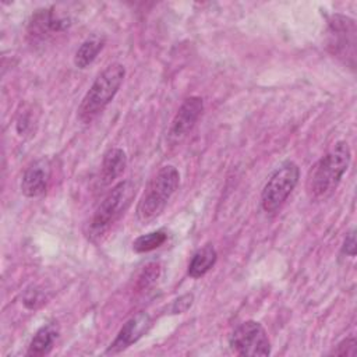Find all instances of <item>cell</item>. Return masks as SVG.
Here are the masks:
<instances>
[{
    "label": "cell",
    "instance_id": "cell-1",
    "mask_svg": "<svg viewBox=\"0 0 357 357\" xmlns=\"http://www.w3.org/2000/svg\"><path fill=\"white\" fill-rule=\"evenodd\" d=\"M351 160V151L346 141H337L315 163L308 174L307 192L311 199H325L337 188Z\"/></svg>",
    "mask_w": 357,
    "mask_h": 357
},
{
    "label": "cell",
    "instance_id": "cell-2",
    "mask_svg": "<svg viewBox=\"0 0 357 357\" xmlns=\"http://www.w3.org/2000/svg\"><path fill=\"white\" fill-rule=\"evenodd\" d=\"M126 77V68L120 63L109 64L92 82L84 95L77 116L81 123H91L113 100Z\"/></svg>",
    "mask_w": 357,
    "mask_h": 357
},
{
    "label": "cell",
    "instance_id": "cell-3",
    "mask_svg": "<svg viewBox=\"0 0 357 357\" xmlns=\"http://www.w3.org/2000/svg\"><path fill=\"white\" fill-rule=\"evenodd\" d=\"M180 184V173L173 165L162 166L148 183L138 205L137 219L146 225L162 215Z\"/></svg>",
    "mask_w": 357,
    "mask_h": 357
},
{
    "label": "cell",
    "instance_id": "cell-4",
    "mask_svg": "<svg viewBox=\"0 0 357 357\" xmlns=\"http://www.w3.org/2000/svg\"><path fill=\"white\" fill-rule=\"evenodd\" d=\"M134 195L135 187L132 181L124 180L117 183L95 209L88 223V237L91 240L100 238L124 213Z\"/></svg>",
    "mask_w": 357,
    "mask_h": 357
},
{
    "label": "cell",
    "instance_id": "cell-5",
    "mask_svg": "<svg viewBox=\"0 0 357 357\" xmlns=\"http://www.w3.org/2000/svg\"><path fill=\"white\" fill-rule=\"evenodd\" d=\"M298 178L300 169L294 162L287 160L282 163L264 185L261 194L262 209L268 213H275L279 211L297 185Z\"/></svg>",
    "mask_w": 357,
    "mask_h": 357
},
{
    "label": "cell",
    "instance_id": "cell-6",
    "mask_svg": "<svg viewBox=\"0 0 357 357\" xmlns=\"http://www.w3.org/2000/svg\"><path fill=\"white\" fill-rule=\"evenodd\" d=\"M356 32L353 18L343 14H332L328 18V50L350 67H354L356 59Z\"/></svg>",
    "mask_w": 357,
    "mask_h": 357
},
{
    "label": "cell",
    "instance_id": "cell-7",
    "mask_svg": "<svg viewBox=\"0 0 357 357\" xmlns=\"http://www.w3.org/2000/svg\"><path fill=\"white\" fill-rule=\"evenodd\" d=\"M231 350L238 356L265 357L271 354V342L265 328L257 321H244L229 336Z\"/></svg>",
    "mask_w": 357,
    "mask_h": 357
},
{
    "label": "cell",
    "instance_id": "cell-8",
    "mask_svg": "<svg viewBox=\"0 0 357 357\" xmlns=\"http://www.w3.org/2000/svg\"><path fill=\"white\" fill-rule=\"evenodd\" d=\"M68 15L59 14L54 8H42L32 14L28 24V35L35 40H45L71 26Z\"/></svg>",
    "mask_w": 357,
    "mask_h": 357
},
{
    "label": "cell",
    "instance_id": "cell-9",
    "mask_svg": "<svg viewBox=\"0 0 357 357\" xmlns=\"http://www.w3.org/2000/svg\"><path fill=\"white\" fill-rule=\"evenodd\" d=\"M204 112V100L199 96H190L184 99L181 106L178 107L177 113L174 114L167 138L170 142L176 144L180 142L183 138L187 137V134L192 130L197 120Z\"/></svg>",
    "mask_w": 357,
    "mask_h": 357
},
{
    "label": "cell",
    "instance_id": "cell-10",
    "mask_svg": "<svg viewBox=\"0 0 357 357\" xmlns=\"http://www.w3.org/2000/svg\"><path fill=\"white\" fill-rule=\"evenodd\" d=\"M152 326V318L146 312H138L131 317L120 328L114 340L109 344L105 354H117L130 347L132 343L138 342Z\"/></svg>",
    "mask_w": 357,
    "mask_h": 357
},
{
    "label": "cell",
    "instance_id": "cell-11",
    "mask_svg": "<svg viewBox=\"0 0 357 357\" xmlns=\"http://www.w3.org/2000/svg\"><path fill=\"white\" fill-rule=\"evenodd\" d=\"M52 177V165L47 158H40L32 162L22 174L21 192L28 198L42 195L49 185Z\"/></svg>",
    "mask_w": 357,
    "mask_h": 357
},
{
    "label": "cell",
    "instance_id": "cell-12",
    "mask_svg": "<svg viewBox=\"0 0 357 357\" xmlns=\"http://www.w3.org/2000/svg\"><path fill=\"white\" fill-rule=\"evenodd\" d=\"M127 167V155L120 148L109 149L102 159L100 165V174H99V184L106 187L112 184L116 178H119Z\"/></svg>",
    "mask_w": 357,
    "mask_h": 357
},
{
    "label": "cell",
    "instance_id": "cell-13",
    "mask_svg": "<svg viewBox=\"0 0 357 357\" xmlns=\"http://www.w3.org/2000/svg\"><path fill=\"white\" fill-rule=\"evenodd\" d=\"M59 333H60V329L56 322H49L42 328H39L29 342L26 356L40 357V356L49 354L53 349L54 342L59 337Z\"/></svg>",
    "mask_w": 357,
    "mask_h": 357
},
{
    "label": "cell",
    "instance_id": "cell-14",
    "mask_svg": "<svg viewBox=\"0 0 357 357\" xmlns=\"http://www.w3.org/2000/svg\"><path fill=\"white\" fill-rule=\"evenodd\" d=\"M218 259V252L212 244H205L204 247L198 248L188 264L187 273L192 279L202 278L205 273H208L213 265L216 264Z\"/></svg>",
    "mask_w": 357,
    "mask_h": 357
},
{
    "label": "cell",
    "instance_id": "cell-15",
    "mask_svg": "<svg viewBox=\"0 0 357 357\" xmlns=\"http://www.w3.org/2000/svg\"><path fill=\"white\" fill-rule=\"evenodd\" d=\"M103 46H105L103 38H100L98 35H92L91 38H86L74 54L75 67L86 68L89 64H92L95 61V59L98 57V54L100 53Z\"/></svg>",
    "mask_w": 357,
    "mask_h": 357
},
{
    "label": "cell",
    "instance_id": "cell-16",
    "mask_svg": "<svg viewBox=\"0 0 357 357\" xmlns=\"http://www.w3.org/2000/svg\"><path fill=\"white\" fill-rule=\"evenodd\" d=\"M167 240V233L165 230H155L146 234H142L139 237H137L132 241V250L138 254L142 252H149L153 251L156 248H159L160 245H163Z\"/></svg>",
    "mask_w": 357,
    "mask_h": 357
},
{
    "label": "cell",
    "instance_id": "cell-17",
    "mask_svg": "<svg viewBox=\"0 0 357 357\" xmlns=\"http://www.w3.org/2000/svg\"><path fill=\"white\" fill-rule=\"evenodd\" d=\"M160 276V264L159 262H149L144 266L141 273L138 275L135 287L138 290H145L152 286Z\"/></svg>",
    "mask_w": 357,
    "mask_h": 357
},
{
    "label": "cell",
    "instance_id": "cell-18",
    "mask_svg": "<svg viewBox=\"0 0 357 357\" xmlns=\"http://www.w3.org/2000/svg\"><path fill=\"white\" fill-rule=\"evenodd\" d=\"M43 303H45V294L40 287L29 286L25 289L24 296H22V304L25 305V308L35 310Z\"/></svg>",
    "mask_w": 357,
    "mask_h": 357
},
{
    "label": "cell",
    "instance_id": "cell-19",
    "mask_svg": "<svg viewBox=\"0 0 357 357\" xmlns=\"http://www.w3.org/2000/svg\"><path fill=\"white\" fill-rule=\"evenodd\" d=\"M356 347L357 340L354 336L343 339L340 343L336 344V347L329 353L331 356H356Z\"/></svg>",
    "mask_w": 357,
    "mask_h": 357
},
{
    "label": "cell",
    "instance_id": "cell-20",
    "mask_svg": "<svg viewBox=\"0 0 357 357\" xmlns=\"http://www.w3.org/2000/svg\"><path fill=\"white\" fill-rule=\"evenodd\" d=\"M192 301H194V294L192 293L183 294L172 303V305L169 307V312L170 314H183V312H185L191 308Z\"/></svg>",
    "mask_w": 357,
    "mask_h": 357
},
{
    "label": "cell",
    "instance_id": "cell-21",
    "mask_svg": "<svg viewBox=\"0 0 357 357\" xmlns=\"http://www.w3.org/2000/svg\"><path fill=\"white\" fill-rule=\"evenodd\" d=\"M342 254L349 255V257H354L356 255V230L351 229L344 240H343V245H342Z\"/></svg>",
    "mask_w": 357,
    "mask_h": 357
}]
</instances>
